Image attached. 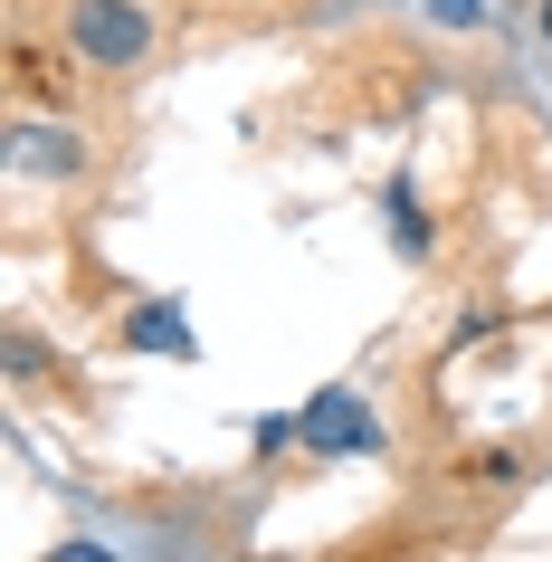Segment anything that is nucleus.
<instances>
[{
	"instance_id": "f257e3e1",
	"label": "nucleus",
	"mask_w": 552,
	"mask_h": 562,
	"mask_svg": "<svg viewBox=\"0 0 552 562\" xmlns=\"http://www.w3.org/2000/svg\"><path fill=\"white\" fill-rule=\"evenodd\" d=\"M67 48H77V67L124 77V67L153 58V10L144 0H77V10H67Z\"/></svg>"
},
{
	"instance_id": "f03ea898",
	"label": "nucleus",
	"mask_w": 552,
	"mask_h": 562,
	"mask_svg": "<svg viewBox=\"0 0 552 562\" xmlns=\"http://www.w3.org/2000/svg\"><path fill=\"white\" fill-rule=\"evenodd\" d=\"M295 448H315V458H381L391 429H381V411L352 382H324L315 401L295 411Z\"/></svg>"
},
{
	"instance_id": "7ed1b4c3",
	"label": "nucleus",
	"mask_w": 552,
	"mask_h": 562,
	"mask_svg": "<svg viewBox=\"0 0 552 562\" xmlns=\"http://www.w3.org/2000/svg\"><path fill=\"white\" fill-rule=\"evenodd\" d=\"M10 162H20V172H87V134H77V124H20Z\"/></svg>"
},
{
	"instance_id": "20e7f679",
	"label": "nucleus",
	"mask_w": 552,
	"mask_h": 562,
	"mask_svg": "<svg viewBox=\"0 0 552 562\" xmlns=\"http://www.w3.org/2000/svg\"><path fill=\"white\" fill-rule=\"evenodd\" d=\"M124 344H134V353H191V325H181V305L162 296V305H134V315H124Z\"/></svg>"
},
{
	"instance_id": "39448f33",
	"label": "nucleus",
	"mask_w": 552,
	"mask_h": 562,
	"mask_svg": "<svg viewBox=\"0 0 552 562\" xmlns=\"http://www.w3.org/2000/svg\"><path fill=\"white\" fill-rule=\"evenodd\" d=\"M391 238H401V258H429V220H419V191L391 181Z\"/></svg>"
},
{
	"instance_id": "423d86ee",
	"label": "nucleus",
	"mask_w": 552,
	"mask_h": 562,
	"mask_svg": "<svg viewBox=\"0 0 552 562\" xmlns=\"http://www.w3.org/2000/svg\"><path fill=\"white\" fill-rule=\"evenodd\" d=\"M438 20H448V30H476V20H486V0H429Z\"/></svg>"
},
{
	"instance_id": "0eeeda50",
	"label": "nucleus",
	"mask_w": 552,
	"mask_h": 562,
	"mask_svg": "<svg viewBox=\"0 0 552 562\" xmlns=\"http://www.w3.org/2000/svg\"><path fill=\"white\" fill-rule=\"evenodd\" d=\"M543 38H552V0H543Z\"/></svg>"
}]
</instances>
